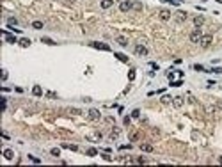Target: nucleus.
Here are the masks:
<instances>
[{"mask_svg": "<svg viewBox=\"0 0 222 167\" xmlns=\"http://www.w3.org/2000/svg\"><path fill=\"white\" fill-rule=\"evenodd\" d=\"M29 158H30V160H32L34 164H39V162H41V160H39L37 157H32V155H29Z\"/></svg>", "mask_w": 222, "mask_h": 167, "instance_id": "obj_29", "label": "nucleus"}, {"mask_svg": "<svg viewBox=\"0 0 222 167\" xmlns=\"http://www.w3.org/2000/svg\"><path fill=\"white\" fill-rule=\"evenodd\" d=\"M176 75H178V77H183V71H176ZM167 77H169V80H172V78H174V73H169Z\"/></svg>", "mask_w": 222, "mask_h": 167, "instance_id": "obj_24", "label": "nucleus"}, {"mask_svg": "<svg viewBox=\"0 0 222 167\" xmlns=\"http://www.w3.org/2000/svg\"><path fill=\"white\" fill-rule=\"evenodd\" d=\"M139 116H141L139 110H133V112H132V117H139Z\"/></svg>", "mask_w": 222, "mask_h": 167, "instance_id": "obj_34", "label": "nucleus"}, {"mask_svg": "<svg viewBox=\"0 0 222 167\" xmlns=\"http://www.w3.org/2000/svg\"><path fill=\"white\" fill-rule=\"evenodd\" d=\"M46 96H48V98H57V94H55V92H46Z\"/></svg>", "mask_w": 222, "mask_h": 167, "instance_id": "obj_36", "label": "nucleus"}, {"mask_svg": "<svg viewBox=\"0 0 222 167\" xmlns=\"http://www.w3.org/2000/svg\"><path fill=\"white\" fill-rule=\"evenodd\" d=\"M172 103H174V107H181L183 105V98L181 96H176V98H172Z\"/></svg>", "mask_w": 222, "mask_h": 167, "instance_id": "obj_12", "label": "nucleus"}, {"mask_svg": "<svg viewBox=\"0 0 222 167\" xmlns=\"http://www.w3.org/2000/svg\"><path fill=\"white\" fill-rule=\"evenodd\" d=\"M2 80H7V71H2Z\"/></svg>", "mask_w": 222, "mask_h": 167, "instance_id": "obj_38", "label": "nucleus"}, {"mask_svg": "<svg viewBox=\"0 0 222 167\" xmlns=\"http://www.w3.org/2000/svg\"><path fill=\"white\" fill-rule=\"evenodd\" d=\"M141 149H142V151L151 153V151H153V146H151V144H141Z\"/></svg>", "mask_w": 222, "mask_h": 167, "instance_id": "obj_18", "label": "nucleus"}, {"mask_svg": "<svg viewBox=\"0 0 222 167\" xmlns=\"http://www.w3.org/2000/svg\"><path fill=\"white\" fill-rule=\"evenodd\" d=\"M135 55H139V57H146V55H148V48H146L144 44H137V46H135Z\"/></svg>", "mask_w": 222, "mask_h": 167, "instance_id": "obj_3", "label": "nucleus"}, {"mask_svg": "<svg viewBox=\"0 0 222 167\" xmlns=\"http://www.w3.org/2000/svg\"><path fill=\"white\" fill-rule=\"evenodd\" d=\"M176 2H180V0H176Z\"/></svg>", "mask_w": 222, "mask_h": 167, "instance_id": "obj_41", "label": "nucleus"}, {"mask_svg": "<svg viewBox=\"0 0 222 167\" xmlns=\"http://www.w3.org/2000/svg\"><path fill=\"white\" fill-rule=\"evenodd\" d=\"M87 116H89V119H92V121H98V119H100V112H98L96 109H91Z\"/></svg>", "mask_w": 222, "mask_h": 167, "instance_id": "obj_9", "label": "nucleus"}, {"mask_svg": "<svg viewBox=\"0 0 222 167\" xmlns=\"http://www.w3.org/2000/svg\"><path fill=\"white\" fill-rule=\"evenodd\" d=\"M132 7H133V4H132L130 0H124V2H121V4H119V9H121L123 13H126V11H130Z\"/></svg>", "mask_w": 222, "mask_h": 167, "instance_id": "obj_5", "label": "nucleus"}, {"mask_svg": "<svg viewBox=\"0 0 222 167\" xmlns=\"http://www.w3.org/2000/svg\"><path fill=\"white\" fill-rule=\"evenodd\" d=\"M128 78H130V80H133V78H135V71H133V69L128 73Z\"/></svg>", "mask_w": 222, "mask_h": 167, "instance_id": "obj_32", "label": "nucleus"}, {"mask_svg": "<svg viewBox=\"0 0 222 167\" xmlns=\"http://www.w3.org/2000/svg\"><path fill=\"white\" fill-rule=\"evenodd\" d=\"M20 44H21L23 48H27V46H30V39H27V38H23V39H20Z\"/></svg>", "mask_w": 222, "mask_h": 167, "instance_id": "obj_20", "label": "nucleus"}, {"mask_svg": "<svg viewBox=\"0 0 222 167\" xmlns=\"http://www.w3.org/2000/svg\"><path fill=\"white\" fill-rule=\"evenodd\" d=\"M172 87H180V85H183V80H178V82H171Z\"/></svg>", "mask_w": 222, "mask_h": 167, "instance_id": "obj_28", "label": "nucleus"}, {"mask_svg": "<svg viewBox=\"0 0 222 167\" xmlns=\"http://www.w3.org/2000/svg\"><path fill=\"white\" fill-rule=\"evenodd\" d=\"M171 100H172V98H169V96H163V98H162V101H163V103H169Z\"/></svg>", "mask_w": 222, "mask_h": 167, "instance_id": "obj_33", "label": "nucleus"}, {"mask_svg": "<svg viewBox=\"0 0 222 167\" xmlns=\"http://www.w3.org/2000/svg\"><path fill=\"white\" fill-rule=\"evenodd\" d=\"M92 48H98V50H103V52H110V46L109 44H105V43H98V41H92L89 43Z\"/></svg>", "mask_w": 222, "mask_h": 167, "instance_id": "obj_1", "label": "nucleus"}, {"mask_svg": "<svg viewBox=\"0 0 222 167\" xmlns=\"http://www.w3.org/2000/svg\"><path fill=\"white\" fill-rule=\"evenodd\" d=\"M219 164H222V157H219Z\"/></svg>", "mask_w": 222, "mask_h": 167, "instance_id": "obj_40", "label": "nucleus"}, {"mask_svg": "<svg viewBox=\"0 0 222 167\" xmlns=\"http://www.w3.org/2000/svg\"><path fill=\"white\" fill-rule=\"evenodd\" d=\"M21 4H23V5H27V4H30V0H21Z\"/></svg>", "mask_w": 222, "mask_h": 167, "instance_id": "obj_39", "label": "nucleus"}, {"mask_svg": "<svg viewBox=\"0 0 222 167\" xmlns=\"http://www.w3.org/2000/svg\"><path fill=\"white\" fill-rule=\"evenodd\" d=\"M50 153H52L53 157H59V155H61V149H59V148H52V151H50Z\"/></svg>", "mask_w": 222, "mask_h": 167, "instance_id": "obj_25", "label": "nucleus"}, {"mask_svg": "<svg viewBox=\"0 0 222 167\" xmlns=\"http://www.w3.org/2000/svg\"><path fill=\"white\" fill-rule=\"evenodd\" d=\"M69 114H80V110L78 109H69Z\"/></svg>", "mask_w": 222, "mask_h": 167, "instance_id": "obj_35", "label": "nucleus"}, {"mask_svg": "<svg viewBox=\"0 0 222 167\" xmlns=\"http://www.w3.org/2000/svg\"><path fill=\"white\" fill-rule=\"evenodd\" d=\"M7 23H9V25H16V23H18V20H16V18H9V20H7Z\"/></svg>", "mask_w": 222, "mask_h": 167, "instance_id": "obj_27", "label": "nucleus"}, {"mask_svg": "<svg viewBox=\"0 0 222 167\" xmlns=\"http://www.w3.org/2000/svg\"><path fill=\"white\" fill-rule=\"evenodd\" d=\"M194 69H195V71H204V68H203L201 64H195V66H194Z\"/></svg>", "mask_w": 222, "mask_h": 167, "instance_id": "obj_30", "label": "nucleus"}, {"mask_svg": "<svg viewBox=\"0 0 222 167\" xmlns=\"http://www.w3.org/2000/svg\"><path fill=\"white\" fill-rule=\"evenodd\" d=\"M85 153H87V157H96V155H98V149H96V148H89Z\"/></svg>", "mask_w": 222, "mask_h": 167, "instance_id": "obj_17", "label": "nucleus"}, {"mask_svg": "<svg viewBox=\"0 0 222 167\" xmlns=\"http://www.w3.org/2000/svg\"><path fill=\"white\" fill-rule=\"evenodd\" d=\"M212 73H222V69H220V68H213V69H212Z\"/></svg>", "mask_w": 222, "mask_h": 167, "instance_id": "obj_37", "label": "nucleus"}, {"mask_svg": "<svg viewBox=\"0 0 222 167\" xmlns=\"http://www.w3.org/2000/svg\"><path fill=\"white\" fill-rule=\"evenodd\" d=\"M115 41L119 43L121 46H128V39H126V38H123V36H119V38H117Z\"/></svg>", "mask_w": 222, "mask_h": 167, "instance_id": "obj_16", "label": "nucleus"}, {"mask_svg": "<svg viewBox=\"0 0 222 167\" xmlns=\"http://www.w3.org/2000/svg\"><path fill=\"white\" fill-rule=\"evenodd\" d=\"M117 135H119V130H112V133H110V137H112V139H115Z\"/></svg>", "mask_w": 222, "mask_h": 167, "instance_id": "obj_31", "label": "nucleus"}, {"mask_svg": "<svg viewBox=\"0 0 222 167\" xmlns=\"http://www.w3.org/2000/svg\"><path fill=\"white\" fill-rule=\"evenodd\" d=\"M158 16H160V20H163V21H167V20H171V11H167V9H162L160 13H158Z\"/></svg>", "mask_w": 222, "mask_h": 167, "instance_id": "obj_7", "label": "nucleus"}, {"mask_svg": "<svg viewBox=\"0 0 222 167\" xmlns=\"http://www.w3.org/2000/svg\"><path fill=\"white\" fill-rule=\"evenodd\" d=\"M186 18H188V16H186V13H183V11H178V13H174V20H176V21H180V23H183Z\"/></svg>", "mask_w": 222, "mask_h": 167, "instance_id": "obj_6", "label": "nucleus"}, {"mask_svg": "<svg viewBox=\"0 0 222 167\" xmlns=\"http://www.w3.org/2000/svg\"><path fill=\"white\" fill-rule=\"evenodd\" d=\"M62 148L71 149V151H78V146H76V144H68V142H64V144H62Z\"/></svg>", "mask_w": 222, "mask_h": 167, "instance_id": "obj_13", "label": "nucleus"}, {"mask_svg": "<svg viewBox=\"0 0 222 167\" xmlns=\"http://www.w3.org/2000/svg\"><path fill=\"white\" fill-rule=\"evenodd\" d=\"M203 23H204V16H195V18H194V25H195V27H201Z\"/></svg>", "mask_w": 222, "mask_h": 167, "instance_id": "obj_10", "label": "nucleus"}, {"mask_svg": "<svg viewBox=\"0 0 222 167\" xmlns=\"http://www.w3.org/2000/svg\"><path fill=\"white\" fill-rule=\"evenodd\" d=\"M212 41H213V36H210V34H208V36H203V38H201L199 44L206 48V46H210V44H212Z\"/></svg>", "mask_w": 222, "mask_h": 167, "instance_id": "obj_4", "label": "nucleus"}, {"mask_svg": "<svg viewBox=\"0 0 222 167\" xmlns=\"http://www.w3.org/2000/svg\"><path fill=\"white\" fill-rule=\"evenodd\" d=\"M4 157H5L7 160H13V158H14V151H13V149H4Z\"/></svg>", "mask_w": 222, "mask_h": 167, "instance_id": "obj_11", "label": "nucleus"}, {"mask_svg": "<svg viewBox=\"0 0 222 167\" xmlns=\"http://www.w3.org/2000/svg\"><path fill=\"white\" fill-rule=\"evenodd\" d=\"M139 137H141V135H139V132H130V140H133V142H135V140H139Z\"/></svg>", "mask_w": 222, "mask_h": 167, "instance_id": "obj_19", "label": "nucleus"}, {"mask_svg": "<svg viewBox=\"0 0 222 167\" xmlns=\"http://www.w3.org/2000/svg\"><path fill=\"white\" fill-rule=\"evenodd\" d=\"M112 5H114V0H101V7L103 9H109Z\"/></svg>", "mask_w": 222, "mask_h": 167, "instance_id": "obj_14", "label": "nucleus"}, {"mask_svg": "<svg viewBox=\"0 0 222 167\" xmlns=\"http://www.w3.org/2000/svg\"><path fill=\"white\" fill-rule=\"evenodd\" d=\"M32 94H34V96H41V94H43V89H41L39 85H34V87H32Z\"/></svg>", "mask_w": 222, "mask_h": 167, "instance_id": "obj_15", "label": "nucleus"}, {"mask_svg": "<svg viewBox=\"0 0 222 167\" xmlns=\"http://www.w3.org/2000/svg\"><path fill=\"white\" fill-rule=\"evenodd\" d=\"M87 139H89V140H100L101 135H100V133H94V135H87Z\"/></svg>", "mask_w": 222, "mask_h": 167, "instance_id": "obj_22", "label": "nucleus"}, {"mask_svg": "<svg viewBox=\"0 0 222 167\" xmlns=\"http://www.w3.org/2000/svg\"><path fill=\"white\" fill-rule=\"evenodd\" d=\"M32 29H43V21H32Z\"/></svg>", "mask_w": 222, "mask_h": 167, "instance_id": "obj_23", "label": "nucleus"}, {"mask_svg": "<svg viewBox=\"0 0 222 167\" xmlns=\"http://www.w3.org/2000/svg\"><path fill=\"white\" fill-rule=\"evenodd\" d=\"M2 34H4V38H5V41H7V43H18V39H16L13 34H9L7 30H2Z\"/></svg>", "mask_w": 222, "mask_h": 167, "instance_id": "obj_8", "label": "nucleus"}, {"mask_svg": "<svg viewBox=\"0 0 222 167\" xmlns=\"http://www.w3.org/2000/svg\"><path fill=\"white\" fill-rule=\"evenodd\" d=\"M201 38H203L201 29H195V30L190 34V41H192V43H199V41H201Z\"/></svg>", "mask_w": 222, "mask_h": 167, "instance_id": "obj_2", "label": "nucleus"}, {"mask_svg": "<svg viewBox=\"0 0 222 167\" xmlns=\"http://www.w3.org/2000/svg\"><path fill=\"white\" fill-rule=\"evenodd\" d=\"M115 57H117L121 62H128V57H126L124 53H115Z\"/></svg>", "mask_w": 222, "mask_h": 167, "instance_id": "obj_21", "label": "nucleus"}, {"mask_svg": "<svg viewBox=\"0 0 222 167\" xmlns=\"http://www.w3.org/2000/svg\"><path fill=\"white\" fill-rule=\"evenodd\" d=\"M41 41L46 43V44H55V41H53V39H50V38H41Z\"/></svg>", "mask_w": 222, "mask_h": 167, "instance_id": "obj_26", "label": "nucleus"}]
</instances>
